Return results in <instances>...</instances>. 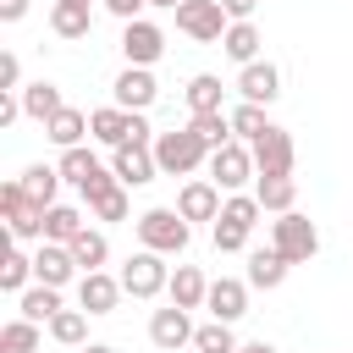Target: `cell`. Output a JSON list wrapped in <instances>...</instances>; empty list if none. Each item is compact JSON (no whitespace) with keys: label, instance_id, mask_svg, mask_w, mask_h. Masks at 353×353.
<instances>
[{"label":"cell","instance_id":"obj_17","mask_svg":"<svg viewBox=\"0 0 353 353\" xmlns=\"http://www.w3.org/2000/svg\"><path fill=\"white\" fill-rule=\"evenodd\" d=\"M176 215L182 221H215L221 215V188L215 182H188L176 193Z\"/></svg>","mask_w":353,"mask_h":353},{"label":"cell","instance_id":"obj_31","mask_svg":"<svg viewBox=\"0 0 353 353\" xmlns=\"http://www.w3.org/2000/svg\"><path fill=\"white\" fill-rule=\"evenodd\" d=\"M188 127H193V132L204 138V149H210V154L232 143V116H226V110H210V116H193Z\"/></svg>","mask_w":353,"mask_h":353},{"label":"cell","instance_id":"obj_19","mask_svg":"<svg viewBox=\"0 0 353 353\" xmlns=\"http://www.w3.org/2000/svg\"><path fill=\"white\" fill-rule=\"evenodd\" d=\"M83 232H88V226H83V210H77V204H50V210H44V243H66V248H72Z\"/></svg>","mask_w":353,"mask_h":353},{"label":"cell","instance_id":"obj_45","mask_svg":"<svg viewBox=\"0 0 353 353\" xmlns=\"http://www.w3.org/2000/svg\"><path fill=\"white\" fill-rule=\"evenodd\" d=\"M28 17V0H0V22H22Z\"/></svg>","mask_w":353,"mask_h":353},{"label":"cell","instance_id":"obj_30","mask_svg":"<svg viewBox=\"0 0 353 353\" xmlns=\"http://www.w3.org/2000/svg\"><path fill=\"white\" fill-rule=\"evenodd\" d=\"M28 281H33V254H22V248H6V259H0V287L6 292H28Z\"/></svg>","mask_w":353,"mask_h":353},{"label":"cell","instance_id":"obj_38","mask_svg":"<svg viewBox=\"0 0 353 353\" xmlns=\"http://www.w3.org/2000/svg\"><path fill=\"white\" fill-rule=\"evenodd\" d=\"M232 132H237V138H248V143H254L259 132H270V121H265V105H248V99H243V105L232 110Z\"/></svg>","mask_w":353,"mask_h":353},{"label":"cell","instance_id":"obj_23","mask_svg":"<svg viewBox=\"0 0 353 353\" xmlns=\"http://www.w3.org/2000/svg\"><path fill=\"white\" fill-rule=\"evenodd\" d=\"M281 281H287V259H281L276 248H254V254H248V287L270 292V287H281Z\"/></svg>","mask_w":353,"mask_h":353},{"label":"cell","instance_id":"obj_24","mask_svg":"<svg viewBox=\"0 0 353 353\" xmlns=\"http://www.w3.org/2000/svg\"><path fill=\"white\" fill-rule=\"evenodd\" d=\"M17 309H22V320L39 325V320H55L66 303H61V287H44V281H39V287H28V292L17 298Z\"/></svg>","mask_w":353,"mask_h":353},{"label":"cell","instance_id":"obj_46","mask_svg":"<svg viewBox=\"0 0 353 353\" xmlns=\"http://www.w3.org/2000/svg\"><path fill=\"white\" fill-rule=\"evenodd\" d=\"M237 353H276V347H270V342H243Z\"/></svg>","mask_w":353,"mask_h":353},{"label":"cell","instance_id":"obj_15","mask_svg":"<svg viewBox=\"0 0 353 353\" xmlns=\"http://www.w3.org/2000/svg\"><path fill=\"white\" fill-rule=\"evenodd\" d=\"M154 94H160V83H154L149 66H127V72L116 77V105H121V110H149Z\"/></svg>","mask_w":353,"mask_h":353},{"label":"cell","instance_id":"obj_4","mask_svg":"<svg viewBox=\"0 0 353 353\" xmlns=\"http://www.w3.org/2000/svg\"><path fill=\"white\" fill-rule=\"evenodd\" d=\"M121 287L132 292V298H160L165 287H171V270H165V254H149V248H138L127 265H121Z\"/></svg>","mask_w":353,"mask_h":353},{"label":"cell","instance_id":"obj_12","mask_svg":"<svg viewBox=\"0 0 353 353\" xmlns=\"http://www.w3.org/2000/svg\"><path fill=\"white\" fill-rule=\"evenodd\" d=\"M72 276H77L72 248H66V243H39V254H33V281H44V287H66Z\"/></svg>","mask_w":353,"mask_h":353},{"label":"cell","instance_id":"obj_28","mask_svg":"<svg viewBox=\"0 0 353 353\" xmlns=\"http://www.w3.org/2000/svg\"><path fill=\"white\" fill-rule=\"evenodd\" d=\"M254 199H259V210H270V215H287V210H292V199H298V182H292V176H259Z\"/></svg>","mask_w":353,"mask_h":353},{"label":"cell","instance_id":"obj_40","mask_svg":"<svg viewBox=\"0 0 353 353\" xmlns=\"http://www.w3.org/2000/svg\"><path fill=\"white\" fill-rule=\"evenodd\" d=\"M215 248H221V254H243V248H248V232L232 226V221H215Z\"/></svg>","mask_w":353,"mask_h":353},{"label":"cell","instance_id":"obj_42","mask_svg":"<svg viewBox=\"0 0 353 353\" xmlns=\"http://www.w3.org/2000/svg\"><path fill=\"white\" fill-rule=\"evenodd\" d=\"M149 0H105V11L110 17H121V22H138V11H143Z\"/></svg>","mask_w":353,"mask_h":353},{"label":"cell","instance_id":"obj_33","mask_svg":"<svg viewBox=\"0 0 353 353\" xmlns=\"http://www.w3.org/2000/svg\"><path fill=\"white\" fill-rule=\"evenodd\" d=\"M72 259H77V270L88 276V270H99L105 259H110V243H105V232H83L77 243H72Z\"/></svg>","mask_w":353,"mask_h":353},{"label":"cell","instance_id":"obj_35","mask_svg":"<svg viewBox=\"0 0 353 353\" xmlns=\"http://www.w3.org/2000/svg\"><path fill=\"white\" fill-rule=\"evenodd\" d=\"M0 353H39V325L33 320H6L0 325Z\"/></svg>","mask_w":353,"mask_h":353},{"label":"cell","instance_id":"obj_25","mask_svg":"<svg viewBox=\"0 0 353 353\" xmlns=\"http://www.w3.org/2000/svg\"><path fill=\"white\" fill-rule=\"evenodd\" d=\"M221 50H226L237 66H254V61H259V28H254V22H232L226 39H221Z\"/></svg>","mask_w":353,"mask_h":353},{"label":"cell","instance_id":"obj_34","mask_svg":"<svg viewBox=\"0 0 353 353\" xmlns=\"http://www.w3.org/2000/svg\"><path fill=\"white\" fill-rule=\"evenodd\" d=\"M193 347H199V353H237L243 342L232 336V325H226V320H210V325H199V331H193Z\"/></svg>","mask_w":353,"mask_h":353},{"label":"cell","instance_id":"obj_27","mask_svg":"<svg viewBox=\"0 0 353 353\" xmlns=\"http://www.w3.org/2000/svg\"><path fill=\"white\" fill-rule=\"evenodd\" d=\"M22 193H28L39 210H50L55 193H61V171H55V165H28V171H22Z\"/></svg>","mask_w":353,"mask_h":353},{"label":"cell","instance_id":"obj_8","mask_svg":"<svg viewBox=\"0 0 353 353\" xmlns=\"http://www.w3.org/2000/svg\"><path fill=\"white\" fill-rule=\"evenodd\" d=\"M248 176H259V171H254V149H243L237 138H232L226 149H215V154H210V182H215V188L237 193Z\"/></svg>","mask_w":353,"mask_h":353},{"label":"cell","instance_id":"obj_1","mask_svg":"<svg viewBox=\"0 0 353 353\" xmlns=\"http://www.w3.org/2000/svg\"><path fill=\"white\" fill-rule=\"evenodd\" d=\"M154 160H160L165 176H188V171L210 165V149H204V138L193 127H176V132H160L154 138Z\"/></svg>","mask_w":353,"mask_h":353},{"label":"cell","instance_id":"obj_9","mask_svg":"<svg viewBox=\"0 0 353 353\" xmlns=\"http://www.w3.org/2000/svg\"><path fill=\"white\" fill-rule=\"evenodd\" d=\"M121 55H127V66H154L160 55H165V33L154 28V22H121Z\"/></svg>","mask_w":353,"mask_h":353},{"label":"cell","instance_id":"obj_14","mask_svg":"<svg viewBox=\"0 0 353 353\" xmlns=\"http://www.w3.org/2000/svg\"><path fill=\"white\" fill-rule=\"evenodd\" d=\"M149 342H154V347H165V353H176V347H188V342H193V325H188V309H176V303H165V309H154V320H149Z\"/></svg>","mask_w":353,"mask_h":353},{"label":"cell","instance_id":"obj_18","mask_svg":"<svg viewBox=\"0 0 353 353\" xmlns=\"http://www.w3.org/2000/svg\"><path fill=\"white\" fill-rule=\"evenodd\" d=\"M127 132H132V110H121V105H105V110L88 116V138H99V143H110V149H121Z\"/></svg>","mask_w":353,"mask_h":353},{"label":"cell","instance_id":"obj_11","mask_svg":"<svg viewBox=\"0 0 353 353\" xmlns=\"http://www.w3.org/2000/svg\"><path fill=\"white\" fill-rule=\"evenodd\" d=\"M121 292H127V287H121L116 276H105V270H88V276L77 281V309H83V314H110V309L121 303Z\"/></svg>","mask_w":353,"mask_h":353},{"label":"cell","instance_id":"obj_16","mask_svg":"<svg viewBox=\"0 0 353 353\" xmlns=\"http://www.w3.org/2000/svg\"><path fill=\"white\" fill-rule=\"evenodd\" d=\"M237 94H243L248 105H270V99L281 94V72H276L270 61H254V66L237 72Z\"/></svg>","mask_w":353,"mask_h":353},{"label":"cell","instance_id":"obj_41","mask_svg":"<svg viewBox=\"0 0 353 353\" xmlns=\"http://www.w3.org/2000/svg\"><path fill=\"white\" fill-rule=\"evenodd\" d=\"M17 88H22V61L0 55V94H17Z\"/></svg>","mask_w":353,"mask_h":353},{"label":"cell","instance_id":"obj_2","mask_svg":"<svg viewBox=\"0 0 353 353\" xmlns=\"http://www.w3.org/2000/svg\"><path fill=\"white\" fill-rule=\"evenodd\" d=\"M270 248H276L287 265H309V259H314V248H320V232H314V221H309V215L287 210V215H276V221H270Z\"/></svg>","mask_w":353,"mask_h":353},{"label":"cell","instance_id":"obj_5","mask_svg":"<svg viewBox=\"0 0 353 353\" xmlns=\"http://www.w3.org/2000/svg\"><path fill=\"white\" fill-rule=\"evenodd\" d=\"M176 28L188 39H199V44H215V39H226L232 17L221 11V0H182L176 6Z\"/></svg>","mask_w":353,"mask_h":353},{"label":"cell","instance_id":"obj_29","mask_svg":"<svg viewBox=\"0 0 353 353\" xmlns=\"http://www.w3.org/2000/svg\"><path fill=\"white\" fill-rule=\"evenodd\" d=\"M182 94H188V110H193V116H210V110H221V94H226V88H221V77L199 72V77H188Z\"/></svg>","mask_w":353,"mask_h":353},{"label":"cell","instance_id":"obj_36","mask_svg":"<svg viewBox=\"0 0 353 353\" xmlns=\"http://www.w3.org/2000/svg\"><path fill=\"white\" fill-rule=\"evenodd\" d=\"M215 221H232V226L254 232V221H259V199H254V193H232V199L221 204V215H215Z\"/></svg>","mask_w":353,"mask_h":353},{"label":"cell","instance_id":"obj_7","mask_svg":"<svg viewBox=\"0 0 353 353\" xmlns=\"http://www.w3.org/2000/svg\"><path fill=\"white\" fill-rule=\"evenodd\" d=\"M248 149H254V171H259V176H292V132H287V127L259 132Z\"/></svg>","mask_w":353,"mask_h":353},{"label":"cell","instance_id":"obj_3","mask_svg":"<svg viewBox=\"0 0 353 353\" xmlns=\"http://www.w3.org/2000/svg\"><path fill=\"white\" fill-rule=\"evenodd\" d=\"M188 237H193V232H188V221H182L176 210H165V204L138 215V243H143L149 254H182V248H188Z\"/></svg>","mask_w":353,"mask_h":353},{"label":"cell","instance_id":"obj_6","mask_svg":"<svg viewBox=\"0 0 353 353\" xmlns=\"http://www.w3.org/2000/svg\"><path fill=\"white\" fill-rule=\"evenodd\" d=\"M0 215H6L11 237H39V243H44V210L22 193V182H6V188H0Z\"/></svg>","mask_w":353,"mask_h":353},{"label":"cell","instance_id":"obj_43","mask_svg":"<svg viewBox=\"0 0 353 353\" xmlns=\"http://www.w3.org/2000/svg\"><path fill=\"white\" fill-rule=\"evenodd\" d=\"M22 116V94H0V127H11Z\"/></svg>","mask_w":353,"mask_h":353},{"label":"cell","instance_id":"obj_26","mask_svg":"<svg viewBox=\"0 0 353 353\" xmlns=\"http://www.w3.org/2000/svg\"><path fill=\"white\" fill-rule=\"evenodd\" d=\"M83 132H88V116H83V110H72V105H66L55 121H44V138H50V143H61V149H83Z\"/></svg>","mask_w":353,"mask_h":353},{"label":"cell","instance_id":"obj_39","mask_svg":"<svg viewBox=\"0 0 353 353\" xmlns=\"http://www.w3.org/2000/svg\"><path fill=\"white\" fill-rule=\"evenodd\" d=\"M88 210H94L99 221H127V193H121V182H116L110 193H99V199H88Z\"/></svg>","mask_w":353,"mask_h":353},{"label":"cell","instance_id":"obj_20","mask_svg":"<svg viewBox=\"0 0 353 353\" xmlns=\"http://www.w3.org/2000/svg\"><path fill=\"white\" fill-rule=\"evenodd\" d=\"M165 292H171V303H176V309H199V303L210 298V281H204V270H199V265H176Z\"/></svg>","mask_w":353,"mask_h":353},{"label":"cell","instance_id":"obj_48","mask_svg":"<svg viewBox=\"0 0 353 353\" xmlns=\"http://www.w3.org/2000/svg\"><path fill=\"white\" fill-rule=\"evenodd\" d=\"M149 6H165V11H176V6H182V0H149Z\"/></svg>","mask_w":353,"mask_h":353},{"label":"cell","instance_id":"obj_13","mask_svg":"<svg viewBox=\"0 0 353 353\" xmlns=\"http://www.w3.org/2000/svg\"><path fill=\"white\" fill-rule=\"evenodd\" d=\"M204 309L215 314V320H243L248 314V281H237V276H221V281H210V298H204Z\"/></svg>","mask_w":353,"mask_h":353},{"label":"cell","instance_id":"obj_21","mask_svg":"<svg viewBox=\"0 0 353 353\" xmlns=\"http://www.w3.org/2000/svg\"><path fill=\"white\" fill-rule=\"evenodd\" d=\"M61 110H66V99H61V88H55V83H44V77H39V83H28V88H22V116H33V121H55Z\"/></svg>","mask_w":353,"mask_h":353},{"label":"cell","instance_id":"obj_10","mask_svg":"<svg viewBox=\"0 0 353 353\" xmlns=\"http://www.w3.org/2000/svg\"><path fill=\"white\" fill-rule=\"evenodd\" d=\"M110 171H116V182H121V188H143V182H154V176H160L154 143H121V149H116V160H110Z\"/></svg>","mask_w":353,"mask_h":353},{"label":"cell","instance_id":"obj_32","mask_svg":"<svg viewBox=\"0 0 353 353\" xmlns=\"http://www.w3.org/2000/svg\"><path fill=\"white\" fill-rule=\"evenodd\" d=\"M61 182H72V188H83L94 171H99V160H94V149H61Z\"/></svg>","mask_w":353,"mask_h":353},{"label":"cell","instance_id":"obj_49","mask_svg":"<svg viewBox=\"0 0 353 353\" xmlns=\"http://www.w3.org/2000/svg\"><path fill=\"white\" fill-rule=\"evenodd\" d=\"M72 6H94V0H72Z\"/></svg>","mask_w":353,"mask_h":353},{"label":"cell","instance_id":"obj_22","mask_svg":"<svg viewBox=\"0 0 353 353\" xmlns=\"http://www.w3.org/2000/svg\"><path fill=\"white\" fill-rule=\"evenodd\" d=\"M50 28H55V39H88L94 11L88 6H72V0H55L50 6Z\"/></svg>","mask_w":353,"mask_h":353},{"label":"cell","instance_id":"obj_44","mask_svg":"<svg viewBox=\"0 0 353 353\" xmlns=\"http://www.w3.org/2000/svg\"><path fill=\"white\" fill-rule=\"evenodd\" d=\"M254 6H259V0H221V11H226L232 22H248V17H254Z\"/></svg>","mask_w":353,"mask_h":353},{"label":"cell","instance_id":"obj_37","mask_svg":"<svg viewBox=\"0 0 353 353\" xmlns=\"http://www.w3.org/2000/svg\"><path fill=\"white\" fill-rule=\"evenodd\" d=\"M50 336L66 342V347H77V342L88 336V314H83V309H61V314L50 320Z\"/></svg>","mask_w":353,"mask_h":353},{"label":"cell","instance_id":"obj_47","mask_svg":"<svg viewBox=\"0 0 353 353\" xmlns=\"http://www.w3.org/2000/svg\"><path fill=\"white\" fill-rule=\"evenodd\" d=\"M83 353H116V347H105V342H88V347H83Z\"/></svg>","mask_w":353,"mask_h":353}]
</instances>
